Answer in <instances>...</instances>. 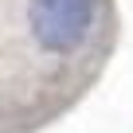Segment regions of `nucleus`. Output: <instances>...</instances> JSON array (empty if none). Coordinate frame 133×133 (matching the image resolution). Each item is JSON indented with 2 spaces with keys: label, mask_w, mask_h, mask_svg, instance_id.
Returning <instances> with one entry per match:
<instances>
[{
  "label": "nucleus",
  "mask_w": 133,
  "mask_h": 133,
  "mask_svg": "<svg viewBox=\"0 0 133 133\" xmlns=\"http://www.w3.org/2000/svg\"><path fill=\"white\" fill-rule=\"evenodd\" d=\"M98 0H28L31 39L47 55H71L90 39Z\"/></svg>",
  "instance_id": "f257e3e1"
}]
</instances>
